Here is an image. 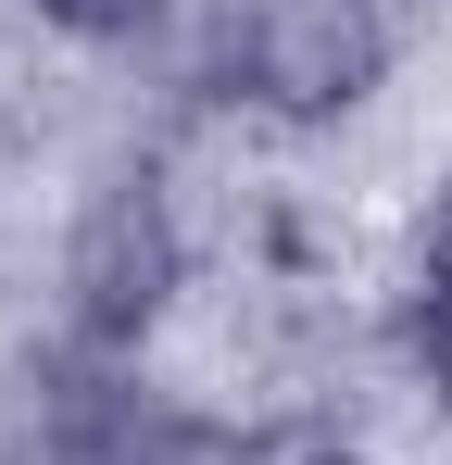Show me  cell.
Returning <instances> with one entry per match:
<instances>
[{
  "label": "cell",
  "instance_id": "cell-9",
  "mask_svg": "<svg viewBox=\"0 0 452 465\" xmlns=\"http://www.w3.org/2000/svg\"><path fill=\"white\" fill-rule=\"evenodd\" d=\"M13 13H25V0H13Z\"/></svg>",
  "mask_w": 452,
  "mask_h": 465
},
{
  "label": "cell",
  "instance_id": "cell-7",
  "mask_svg": "<svg viewBox=\"0 0 452 465\" xmlns=\"http://www.w3.org/2000/svg\"><path fill=\"white\" fill-rule=\"evenodd\" d=\"M0 465H64V453H38V440H0Z\"/></svg>",
  "mask_w": 452,
  "mask_h": 465
},
{
  "label": "cell",
  "instance_id": "cell-6",
  "mask_svg": "<svg viewBox=\"0 0 452 465\" xmlns=\"http://www.w3.org/2000/svg\"><path fill=\"white\" fill-rule=\"evenodd\" d=\"M277 465H389V453H365V440H339V428H314V440H290Z\"/></svg>",
  "mask_w": 452,
  "mask_h": 465
},
{
  "label": "cell",
  "instance_id": "cell-8",
  "mask_svg": "<svg viewBox=\"0 0 452 465\" xmlns=\"http://www.w3.org/2000/svg\"><path fill=\"white\" fill-rule=\"evenodd\" d=\"M415 13H452V0H415Z\"/></svg>",
  "mask_w": 452,
  "mask_h": 465
},
{
  "label": "cell",
  "instance_id": "cell-1",
  "mask_svg": "<svg viewBox=\"0 0 452 465\" xmlns=\"http://www.w3.org/2000/svg\"><path fill=\"white\" fill-rule=\"evenodd\" d=\"M189 277H201V227H189L163 152H101L51 239V340L88 365H139L176 327Z\"/></svg>",
  "mask_w": 452,
  "mask_h": 465
},
{
  "label": "cell",
  "instance_id": "cell-5",
  "mask_svg": "<svg viewBox=\"0 0 452 465\" xmlns=\"http://www.w3.org/2000/svg\"><path fill=\"white\" fill-rule=\"evenodd\" d=\"M415 252H452V152H440V176H427V214H415Z\"/></svg>",
  "mask_w": 452,
  "mask_h": 465
},
{
  "label": "cell",
  "instance_id": "cell-3",
  "mask_svg": "<svg viewBox=\"0 0 452 465\" xmlns=\"http://www.w3.org/2000/svg\"><path fill=\"white\" fill-rule=\"evenodd\" d=\"M389 352H402V390H415L427 415H452V252H415V264H402Z\"/></svg>",
  "mask_w": 452,
  "mask_h": 465
},
{
  "label": "cell",
  "instance_id": "cell-4",
  "mask_svg": "<svg viewBox=\"0 0 452 465\" xmlns=\"http://www.w3.org/2000/svg\"><path fill=\"white\" fill-rule=\"evenodd\" d=\"M176 13H189V0H25V25L64 38V51H151Z\"/></svg>",
  "mask_w": 452,
  "mask_h": 465
},
{
  "label": "cell",
  "instance_id": "cell-2",
  "mask_svg": "<svg viewBox=\"0 0 452 465\" xmlns=\"http://www.w3.org/2000/svg\"><path fill=\"white\" fill-rule=\"evenodd\" d=\"M402 76V0H214L201 25V101L277 126V139H339Z\"/></svg>",
  "mask_w": 452,
  "mask_h": 465
}]
</instances>
